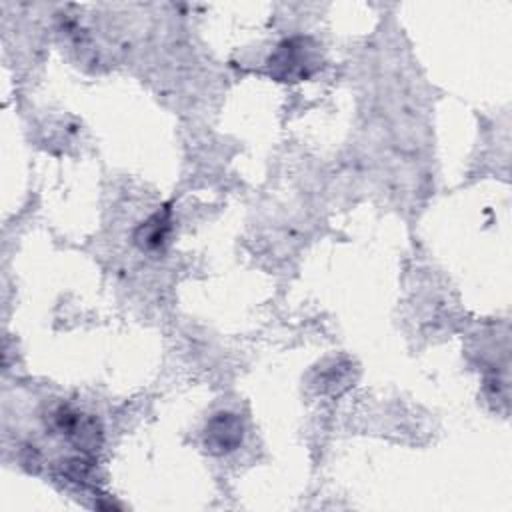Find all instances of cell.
<instances>
[{
	"mask_svg": "<svg viewBox=\"0 0 512 512\" xmlns=\"http://www.w3.org/2000/svg\"><path fill=\"white\" fill-rule=\"evenodd\" d=\"M268 72L280 82H298L312 76L320 66L318 46L308 36L284 38L266 60Z\"/></svg>",
	"mask_w": 512,
	"mask_h": 512,
	"instance_id": "1",
	"label": "cell"
},
{
	"mask_svg": "<svg viewBox=\"0 0 512 512\" xmlns=\"http://www.w3.org/2000/svg\"><path fill=\"white\" fill-rule=\"evenodd\" d=\"M170 232V210L164 208V210H158L156 214H152L138 230H136V242L142 246V248H158L166 236Z\"/></svg>",
	"mask_w": 512,
	"mask_h": 512,
	"instance_id": "3",
	"label": "cell"
},
{
	"mask_svg": "<svg viewBox=\"0 0 512 512\" xmlns=\"http://www.w3.org/2000/svg\"><path fill=\"white\" fill-rule=\"evenodd\" d=\"M244 438V424L234 412H218L214 414L204 428V448L222 456L236 450Z\"/></svg>",
	"mask_w": 512,
	"mask_h": 512,
	"instance_id": "2",
	"label": "cell"
}]
</instances>
